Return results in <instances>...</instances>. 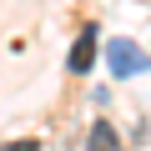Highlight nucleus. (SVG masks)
<instances>
[{
  "mask_svg": "<svg viewBox=\"0 0 151 151\" xmlns=\"http://www.w3.org/2000/svg\"><path fill=\"white\" fill-rule=\"evenodd\" d=\"M0 151H35V141H10V146H0Z\"/></svg>",
  "mask_w": 151,
  "mask_h": 151,
  "instance_id": "4",
  "label": "nucleus"
},
{
  "mask_svg": "<svg viewBox=\"0 0 151 151\" xmlns=\"http://www.w3.org/2000/svg\"><path fill=\"white\" fill-rule=\"evenodd\" d=\"M91 60H96V30H86L81 40H76V50H70V70H76V76H86Z\"/></svg>",
  "mask_w": 151,
  "mask_h": 151,
  "instance_id": "2",
  "label": "nucleus"
},
{
  "mask_svg": "<svg viewBox=\"0 0 151 151\" xmlns=\"http://www.w3.org/2000/svg\"><path fill=\"white\" fill-rule=\"evenodd\" d=\"M86 151H121V141H116V131H111L106 121H96L91 136H86Z\"/></svg>",
  "mask_w": 151,
  "mask_h": 151,
  "instance_id": "3",
  "label": "nucleus"
},
{
  "mask_svg": "<svg viewBox=\"0 0 151 151\" xmlns=\"http://www.w3.org/2000/svg\"><path fill=\"white\" fill-rule=\"evenodd\" d=\"M106 65H111V76H121V81H126V76H141L151 60H146L131 40H111V45H106Z\"/></svg>",
  "mask_w": 151,
  "mask_h": 151,
  "instance_id": "1",
  "label": "nucleus"
}]
</instances>
